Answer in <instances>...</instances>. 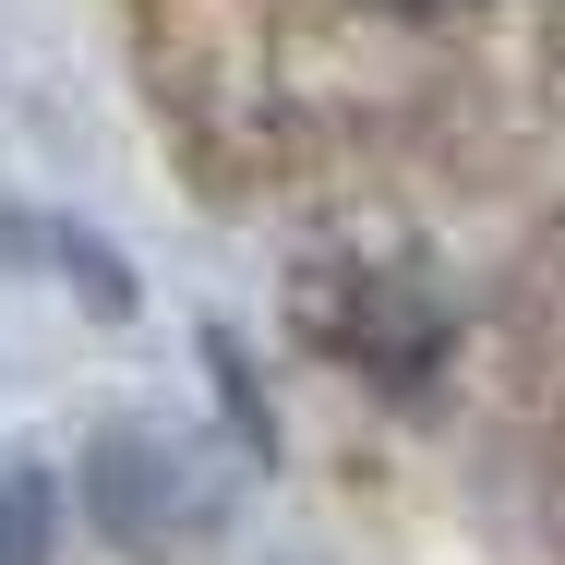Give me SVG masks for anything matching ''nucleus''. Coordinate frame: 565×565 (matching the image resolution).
Returning a JSON list of instances; mask_svg holds the SVG:
<instances>
[{
	"instance_id": "obj_2",
	"label": "nucleus",
	"mask_w": 565,
	"mask_h": 565,
	"mask_svg": "<svg viewBox=\"0 0 565 565\" xmlns=\"http://www.w3.org/2000/svg\"><path fill=\"white\" fill-rule=\"evenodd\" d=\"M385 12H469V0H385Z\"/></svg>"
},
{
	"instance_id": "obj_1",
	"label": "nucleus",
	"mask_w": 565,
	"mask_h": 565,
	"mask_svg": "<svg viewBox=\"0 0 565 565\" xmlns=\"http://www.w3.org/2000/svg\"><path fill=\"white\" fill-rule=\"evenodd\" d=\"M49 554H61V481L36 457H12L0 469V565H49Z\"/></svg>"
}]
</instances>
